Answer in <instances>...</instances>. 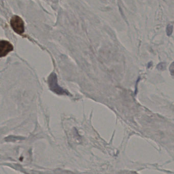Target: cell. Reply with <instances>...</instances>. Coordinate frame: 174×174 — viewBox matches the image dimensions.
Here are the masks:
<instances>
[{
    "label": "cell",
    "instance_id": "1",
    "mask_svg": "<svg viewBox=\"0 0 174 174\" xmlns=\"http://www.w3.org/2000/svg\"><path fill=\"white\" fill-rule=\"evenodd\" d=\"M10 25L14 31L17 34L21 35L25 31V26L23 20L18 15H14L11 18Z\"/></svg>",
    "mask_w": 174,
    "mask_h": 174
},
{
    "label": "cell",
    "instance_id": "2",
    "mask_svg": "<svg viewBox=\"0 0 174 174\" xmlns=\"http://www.w3.org/2000/svg\"><path fill=\"white\" fill-rule=\"evenodd\" d=\"M49 78V83L51 89L59 95H63L66 94V91L58 86L57 84V77L55 73H52L50 76Z\"/></svg>",
    "mask_w": 174,
    "mask_h": 174
},
{
    "label": "cell",
    "instance_id": "3",
    "mask_svg": "<svg viewBox=\"0 0 174 174\" xmlns=\"http://www.w3.org/2000/svg\"><path fill=\"white\" fill-rule=\"evenodd\" d=\"M13 45L7 41H1L0 43V56L1 57L6 56L9 53L13 51Z\"/></svg>",
    "mask_w": 174,
    "mask_h": 174
},
{
    "label": "cell",
    "instance_id": "4",
    "mask_svg": "<svg viewBox=\"0 0 174 174\" xmlns=\"http://www.w3.org/2000/svg\"><path fill=\"white\" fill-rule=\"evenodd\" d=\"M24 138L19 136H9L5 138V140L7 142H14L19 140H23Z\"/></svg>",
    "mask_w": 174,
    "mask_h": 174
},
{
    "label": "cell",
    "instance_id": "5",
    "mask_svg": "<svg viewBox=\"0 0 174 174\" xmlns=\"http://www.w3.org/2000/svg\"><path fill=\"white\" fill-rule=\"evenodd\" d=\"M173 32V26L172 24H168L166 28V34L168 36H171Z\"/></svg>",
    "mask_w": 174,
    "mask_h": 174
},
{
    "label": "cell",
    "instance_id": "6",
    "mask_svg": "<svg viewBox=\"0 0 174 174\" xmlns=\"http://www.w3.org/2000/svg\"><path fill=\"white\" fill-rule=\"evenodd\" d=\"M157 68L159 71H163L166 68V63H161L157 65Z\"/></svg>",
    "mask_w": 174,
    "mask_h": 174
},
{
    "label": "cell",
    "instance_id": "7",
    "mask_svg": "<svg viewBox=\"0 0 174 174\" xmlns=\"http://www.w3.org/2000/svg\"><path fill=\"white\" fill-rule=\"evenodd\" d=\"M169 71H170L171 75L174 77V61L173 63H172V64L170 65V67H169Z\"/></svg>",
    "mask_w": 174,
    "mask_h": 174
},
{
    "label": "cell",
    "instance_id": "8",
    "mask_svg": "<svg viewBox=\"0 0 174 174\" xmlns=\"http://www.w3.org/2000/svg\"><path fill=\"white\" fill-rule=\"evenodd\" d=\"M152 62H151V63H149L148 67V68L150 67L151 66H152Z\"/></svg>",
    "mask_w": 174,
    "mask_h": 174
}]
</instances>
